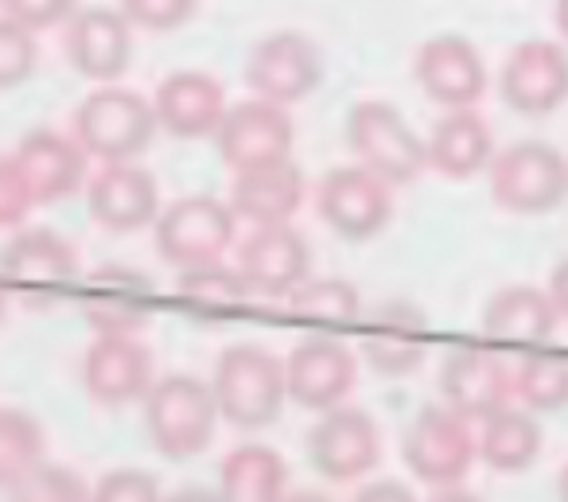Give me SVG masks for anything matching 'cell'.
<instances>
[{
  "label": "cell",
  "instance_id": "obj_1",
  "mask_svg": "<svg viewBox=\"0 0 568 502\" xmlns=\"http://www.w3.org/2000/svg\"><path fill=\"white\" fill-rule=\"evenodd\" d=\"M211 390L222 421L257 432L281 416L288 401V378H284V362L261 343H234L214 362Z\"/></svg>",
  "mask_w": 568,
  "mask_h": 502
},
{
  "label": "cell",
  "instance_id": "obj_2",
  "mask_svg": "<svg viewBox=\"0 0 568 502\" xmlns=\"http://www.w3.org/2000/svg\"><path fill=\"white\" fill-rule=\"evenodd\" d=\"M219 401L211 382L191 374L156 378L144 398V432L164 460H195L219 432Z\"/></svg>",
  "mask_w": 568,
  "mask_h": 502
},
{
  "label": "cell",
  "instance_id": "obj_3",
  "mask_svg": "<svg viewBox=\"0 0 568 502\" xmlns=\"http://www.w3.org/2000/svg\"><path fill=\"white\" fill-rule=\"evenodd\" d=\"M156 133L160 121L149 98L129 87H113V82L87 94L74 110V141L87 149V157L102 160V164L144 157Z\"/></svg>",
  "mask_w": 568,
  "mask_h": 502
},
{
  "label": "cell",
  "instance_id": "obj_4",
  "mask_svg": "<svg viewBox=\"0 0 568 502\" xmlns=\"http://www.w3.org/2000/svg\"><path fill=\"white\" fill-rule=\"evenodd\" d=\"M490 199L510 214H549L568 199V157L549 141H518L487 168Z\"/></svg>",
  "mask_w": 568,
  "mask_h": 502
},
{
  "label": "cell",
  "instance_id": "obj_5",
  "mask_svg": "<svg viewBox=\"0 0 568 502\" xmlns=\"http://www.w3.org/2000/svg\"><path fill=\"white\" fill-rule=\"evenodd\" d=\"M347 144L363 168L382 175L386 183H413L428 168L425 141L413 126L382 98L355 102L347 113Z\"/></svg>",
  "mask_w": 568,
  "mask_h": 502
},
{
  "label": "cell",
  "instance_id": "obj_6",
  "mask_svg": "<svg viewBox=\"0 0 568 502\" xmlns=\"http://www.w3.org/2000/svg\"><path fill=\"white\" fill-rule=\"evenodd\" d=\"M402 452L409 471L428 486H459L479 460V440L471 432V421L459 416L448 405H425L409 421L402 440Z\"/></svg>",
  "mask_w": 568,
  "mask_h": 502
},
{
  "label": "cell",
  "instance_id": "obj_7",
  "mask_svg": "<svg viewBox=\"0 0 568 502\" xmlns=\"http://www.w3.org/2000/svg\"><path fill=\"white\" fill-rule=\"evenodd\" d=\"M237 214L230 203L214 195H183L172 207H164L156 219V250L168 265L175 269H195L214 265L222 253L234 245Z\"/></svg>",
  "mask_w": 568,
  "mask_h": 502
},
{
  "label": "cell",
  "instance_id": "obj_8",
  "mask_svg": "<svg viewBox=\"0 0 568 502\" xmlns=\"http://www.w3.org/2000/svg\"><path fill=\"white\" fill-rule=\"evenodd\" d=\"M320 219L347 242H371L394 219V183L363 164H343L320 180Z\"/></svg>",
  "mask_w": 568,
  "mask_h": 502
},
{
  "label": "cell",
  "instance_id": "obj_9",
  "mask_svg": "<svg viewBox=\"0 0 568 502\" xmlns=\"http://www.w3.org/2000/svg\"><path fill=\"white\" fill-rule=\"evenodd\" d=\"M324 79V56L304 32H273L245 56V87L273 106H296Z\"/></svg>",
  "mask_w": 568,
  "mask_h": 502
},
{
  "label": "cell",
  "instance_id": "obj_10",
  "mask_svg": "<svg viewBox=\"0 0 568 502\" xmlns=\"http://www.w3.org/2000/svg\"><path fill=\"white\" fill-rule=\"evenodd\" d=\"M308 460L327 483L366 479L382 460V432L366 409L335 405L308 432Z\"/></svg>",
  "mask_w": 568,
  "mask_h": 502
},
{
  "label": "cell",
  "instance_id": "obj_11",
  "mask_svg": "<svg viewBox=\"0 0 568 502\" xmlns=\"http://www.w3.org/2000/svg\"><path fill=\"white\" fill-rule=\"evenodd\" d=\"M293 141H296V133H293L288 110L273 102H261V98L230 106L219 133H214L222 164L234 175L293 160Z\"/></svg>",
  "mask_w": 568,
  "mask_h": 502
},
{
  "label": "cell",
  "instance_id": "obj_12",
  "mask_svg": "<svg viewBox=\"0 0 568 502\" xmlns=\"http://www.w3.org/2000/svg\"><path fill=\"white\" fill-rule=\"evenodd\" d=\"M288 398L312 413H327L335 405H347V393L355 390L358 362L355 351L332 331H312L284 359Z\"/></svg>",
  "mask_w": 568,
  "mask_h": 502
},
{
  "label": "cell",
  "instance_id": "obj_13",
  "mask_svg": "<svg viewBox=\"0 0 568 502\" xmlns=\"http://www.w3.org/2000/svg\"><path fill=\"white\" fill-rule=\"evenodd\" d=\"M498 94L514 113L545 118L568 102V51L552 40H526L506 56Z\"/></svg>",
  "mask_w": 568,
  "mask_h": 502
},
{
  "label": "cell",
  "instance_id": "obj_14",
  "mask_svg": "<svg viewBox=\"0 0 568 502\" xmlns=\"http://www.w3.org/2000/svg\"><path fill=\"white\" fill-rule=\"evenodd\" d=\"M156 385V362L141 335H98L82 354V390L98 405H133Z\"/></svg>",
  "mask_w": 568,
  "mask_h": 502
},
{
  "label": "cell",
  "instance_id": "obj_15",
  "mask_svg": "<svg viewBox=\"0 0 568 502\" xmlns=\"http://www.w3.org/2000/svg\"><path fill=\"white\" fill-rule=\"evenodd\" d=\"M413 74L425 98H433L444 110H475V102L487 94V63L479 48L452 32L420 43Z\"/></svg>",
  "mask_w": 568,
  "mask_h": 502
},
{
  "label": "cell",
  "instance_id": "obj_16",
  "mask_svg": "<svg viewBox=\"0 0 568 502\" xmlns=\"http://www.w3.org/2000/svg\"><path fill=\"white\" fill-rule=\"evenodd\" d=\"M440 393L459 416L483 421L514 401V367L487 347H456L440 367Z\"/></svg>",
  "mask_w": 568,
  "mask_h": 502
},
{
  "label": "cell",
  "instance_id": "obj_17",
  "mask_svg": "<svg viewBox=\"0 0 568 502\" xmlns=\"http://www.w3.org/2000/svg\"><path fill=\"white\" fill-rule=\"evenodd\" d=\"M237 269L261 297H288L312 277V245L293 222L253 227L237 245Z\"/></svg>",
  "mask_w": 568,
  "mask_h": 502
},
{
  "label": "cell",
  "instance_id": "obj_18",
  "mask_svg": "<svg viewBox=\"0 0 568 502\" xmlns=\"http://www.w3.org/2000/svg\"><path fill=\"white\" fill-rule=\"evenodd\" d=\"M87 207L94 222H102L113 234H133V230L156 227L160 219V183L149 168L136 160L102 164L87 180Z\"/></svg>",
  "mask_w": 568,
  "mask_h": 502
},
{
  "label": "cell",
  "instance_id": "obj_19",
  "mask_svg": "<svg viewBox=\"0 0 568 502\" xmlns=\"http://www.w3.org/2000/svg\"><path fill=\"white\" fill-rule=\"evenodd\" d=\"M67 59L90 82H113L129 71L133 59V24L121 9H79L67 20Z\"/></svg>",
  "mask_w": 568,
  "mask_h": 502
},
{
  "label": "cell",
  "instance_id": "obj_20",
  "mask_svg": "<svg viewBox=\"0 0 568 502\" xmlns=\"http://www.w3.org/2000/svg\"><path fill=\"white\" fill-rule=\"evenodd\" d=\"M152 110H156L160 133L175 137V141H203L214 137L226 118V90L214 74L206 71H175L152 94Z\"/></svg>",
  "mask_w": 568,
  "mask_h": 502
},
{
  "label": "cell",
  "instance_id": "obj_21",
  "mask_svg": "<svg viewBox=\"0 0 568 502\" xmlns=\"http://www.w3.org/2000/svg\"><path fill=\"white\" fill-rule=\"evenodd\" d=\"M82 312L98 335H141L156 315L152 281L133 269H98L82 289Z\"/></svg>",
  "mask_w": 568,
  "mask_h": 502
},
{
  "label": "cell",
  "instance_id": "obj_22",
  "mask_svg": "<svg viewBox=\"0 0 568 502\" xmlns=\"http://www.w3.org/2000/svg\"><path fill=\"white\" fill-rule=\"evenodd\" d=\"M428 315L409 300H389V304L374 308L363 331V359L371 370L386 378L413 374L420 362L428 359Z\"/></svg>",
  "mask_w": 568,
  "mask_h": 502
},
{
  "label": "cell",
  "instance_id": "obj_23",
  "mask_svg": "<svg viewBox=\"0 0 568 502\" xmlns=\"http://www.w3.org/2000/svg\"><path fill=\"white\" fill-rule=\"evenodd\" d=\"M12 160L24 172L36 203H63L79 188H87V149L55 129H32L17 144Z\"/></svg>",
  "mask_w": 568,
  "mask_h": 502
},
{
  "label": "cell",
  "instance_id": "obj_24",
  "mask_svg": "<svg viewBox=\"0 0 568 502\" xmlns=\"http://www.w3.org/2000/svg\"><path fill=\"white\" fill-rule=\"evenodd\" d=\"M557 323L560 312L552 304L549 289H537V284H506L483 308V331L498 347L534 351V347L549 343Z\"/></svg>",
  "mask_w": 568,
  "mask_h": 502
},
{
  "label": "cell",
  "instance_id": "obj_25",
  "mask_svg": "<svg viewBox=\"0 0 568 502\" xmlns=\"http://www.w3.org/2000/svg\"><path fill=\"white\" fill-rule=\"evenodd\" d=\"M253 284L242 277L237 265H195L180 269L175 277V304L191 323H206V328H222L234 323L250 312Z\"/></svg>",
  "mask_w": 568,
  "mask_h": 502
},
{
  "label": "cell",
  "instance_id": "obj_26",
  "mask_svg": "<svg viewBox=\"0 0 568 502\" xmlns=\"http://www.w3.org/2000/svg\"><path fill=\"white\" fill-rule=\"evenodd\" d=\"M428 168L448 180H471L495 160V133L475 110H448L425 141Z\"/></svg>",
  "mask_w": 568,
  "mask_h": 502
},
{
  "label": "cell",
  "instance_id": "obj_27",
  "mask_svg": "<svg viewBox=\"0 0 568 502\" xmlns=\"http://www.w3.org/2000/svg\"><path fill=\"white\" fill-rule=\"evenodd\" d=\"M304 203V175L293 160L253 172H237L230 188V211L253 227H273V222H293Z\"/></svg>",
  "mask_w": 568,
  "mask_h": 502
},
{
  "label": "cell",
  "instance_id": "obj_28",
  "mask_svg": "<svg viewBox=\"0 0 568 502\" xmlns=\"http://www.w3.org/2000/svg\"><path fill=\"white\" fill-rule=\"evenodd\" d=\"M79 269V253L55 230H20L4 250H0V281L20 284V289H51L67 284Z\"/></svg>",
  "mask_w": 568,
  "mask_h": 502
},
{
  "label": "cell",
  "instance_id": "obj_29",
  "mask_svg": "<svg viewBox=\"0 0 568 502\" xmlns=\"http://www.w3.org/2000/svg\"><path fill=\"white\" fill-rule=\"evenodd\" d=\"M475 440H479V460L506 475L534 468L541 455V424H537L534 409L514 405V401L498 413L483 416Z\"/></svg>",
  "mask_w": 568,
  "mask_h": 502
},
{
  "label": "cell",
  "instance_id": "obj_30",
  "mask_svg": "<svg viewBox=\"0 0 568 502\" xmlns=\"http://www.w3.org/2000/svg\"><path fill=\"white\" fill-rule=\"evenodd\" d=\"M222 502H284L288 463L268 444H237L219 468Z\"/></svg>",
  "mask_w": 568,
  "mask_h": 502
},
{
  "label": "cell",
  "instance_id": "obj_31",
  "mask_svg": "<svg viewBox=\"0 0 568 502\" xmlns=\"http://www.w3.org/2000/svg\"><path fill=\"white\" fill-rule=\"evenodd\" d=\"M288 315L308 323L312 331H343L358 323L363 315V297L351 281L343 277H308L301 289L288 292Z\"/></svg>",
  "mask_w": 568,
  "mask_h": 502
},
{
  "label": "cell",
  "instance_id": "obj_32",
  "mask_svg": "<svg viewBox=\"0 0 568 502\" xmlns=\"http://www.w3.org/2000/svg\"><path fill=\"white\" fill-rule=\"evenodd\" d=\"M514 398L534 413H552L568 405V359L534 351L514 367Z\"/></svg>",
  "mask_w": 568,
  "mask_h": 502
},
{
  "label": "cell",
  "instance_id": "obj_33",
  "mask_svg": "<svg viewBox=\"0 0 568 502\" xmlns=\"http://www.w3.org/2000/svg\"><path fill=\"white\" fill-rule=\"evenodd\" d=\"M43 460V429L24 409H0V491L28 475Z\"/></svg>",
  "mask_w": 568,
  "mask_h": 502
},
{
  "label": "cell",
  "instance_id": "obj_34",
  "mask_svg": "<svg viewBox=\"0 0 568 502\" xmlns=\"http://www.w3.org/2000/svg\"><path fill=\"white\" fill-rule=\"evenodd\" d=\"M9 502H90V486L82 483V475L63 463L40 460L28 471L20 483H12Z\"/></svg>",
  "mask_w": 568,
  "mask_h": 502
},
{
  "label": "cell",
  "instance_id": "obj_35",
  "mask_svg": "<svg viewBox=\"0 0 568 502\" xmlns=\"http://www.w3.org/2000/svg\"><path fill=\"white\" fill-rule=\"evenodd\" d=\"M36 59H40V48H36L32 28L0 17V90H12L32 79Z\"/></svg>",
  "mask_w": 568,
  "mask_h": 502
},
{
  "label": "cell",
  "instance_id": "obj_36",
  "mask_svg": "<svg viewBox=\"0 0 568 502\" xmlns=\"http://www.w3.org/2000/svg\"><path fill=\"white\" fill-rule=\"evenodd\" d=\"M90 502H164V491L149 471L118 468L90 486Z\"/></svg>",
  "mask_w": 568,
  "mask_h": 502
},
{
  "label": "cell",
  "instance_id": "obj_37",
  "mask_svg": "<svg viewBox=\"0 0 568 502\" xmlns=\"http://www.w3.org/2000/svg\"><path fill=\"white\" fill-rule=\"evenodd\" d=\"M199 0H121V12L144 32H175L195 17Z\"/></svg>",
  "mask_w": 568,
  "mask_h": 502
},
{
  "label": "cell",
  "instance_id": "obj_38",
  "mask_svg": "<svg viewBox=\"0 0 568 502\" xmlns=\"http://www.w3.org/2000/svg\"><path fill=\"white\" fill-rule=\"evenodd\" d=\"M36 199L28 188L24 172L12 157H0V230L4 227H20V222L32 214Z\"/></svg>",
  "mask_w": 568,
  "mask_h": 502
},
{
  "label": "cell",
  "instance_id": "obj_39",
  "mask_svg": "<svg viewBox=\"0 0 568 502\" xmlns=\"http://www.w3.org/2000/svg\"><path fill=\"white\" fill-rule=\"evenodd\" d=\"M0 9L17 24L43 32V28H55L74 17V0H0Z\"/></svg>",
  "mask_w": 568,
  "mask_h": 502
},
{
  "label": "cell",
  "instance_id": "obj_40",
  "mask_svg": "<svg viewBox=\"0 0 568 502\" xmlns=\"http://www.w3.org/2000/svg\"><path fill=\"white\" fill-rule=\"evenodd\" d=\"M351 502H417V494L397 479H371Z\"/></svg>",
  "mask_w": 568,
  "mask_h": 502
},
{
  "label": "cell",
  "instance_id": "obj_41",
  "mask_svg": "<svg viewBox=\"0 0 568 502\" xmlns=\"http://www.w3.org/2000/svg\"><path fill=\"white\" fill-rule=\"evenodd\" d=\"M549 297H552V304H557L560 320H568V258L557 261V269H552V277H549Z\"/></svg>",
  "mask_w": 568,
  "mask_h": 502
},
{
  "label": "cell",
  "instance_id": "obj_42",
  "mask_svg": "<svg viewBox=\"0 0 568 502\" xmlns=\"http://www.w3.org/2000/svg\"><path fill=\"white\" fill-rule=\"evenodd\" d=\"M164 502H222L219 491H203V486H183V491L168 494Z\"/></svg>",
  "mask_w": 568,
  "mask_h": 502
},
{
  "label": "cell",
  "instance_id": "obj_43",
  "mask_svg": "<svg viewBox=\"0 0 568 502\" xmlns=\"http://www.w3.org/2000/svg\"><path fill=\"white\" fill-rule=\"evenodd\" d=\"M428 502H483V499L471 491H464V486H440Z\"/></svg>",
  "mask_w": 568,
  "mask_h": 502
},
{
  "label": "cell",
  "instance_id": "obj_44",
  "mask_svg": "<svg viewBox=\"0 0 568 502\" xmlns=\"http://www.w3.org/2000/svg\"><path fill=\"white\" fill-rule=\"evenodd\" d=\"M552 20H557V32L568 40V0H557V4H552Z\"/></svg>",
  "mask_w": 568,
  "mask_h": 502
},
{
  "label": "cell",
  "instance_id": "obj_45",
  "mask_svg": "<svg viewBox=\"0 0 568 502\" xmlns=\"http://www.w3.org/2000/svg\"><path fill=\"white\" fill-rule=\"evenodd\" d=\"M284 502H335L332 494H324V491H293Z\"/></svg>",
  "mask_w": 568,
  "mask_h": 502
},
{
  "label": "cell",
  "instance_id": "obj_46",
  "mask_svg": "<svg viewBox=\"0 0 568 502\" xmlns=\"http://www.w3.org/2000/svg\"><path fill=\"white\" fill-rule=\"evenodd\" d=\"M557 494H560V502H568V463L560 468V475H557Z\"/></svg>",
  "mask_w": 568,
  "mask_h": 502
},
{
  "label": "cell",
  "instance_id": "obj_47",
  "mask_svg": "<svg viewBox=\"0 0 568 502\" xmlns=\"http://www.w3.org/2000/svg\"><path fill=\"white\" fill-rule=\"evenodd\" d=\"M4 315H9V297H4V289H0V328H4Z\"/></svg>",
  "mask_w": 568,
  "mask_h": 502
}]
</instances>
